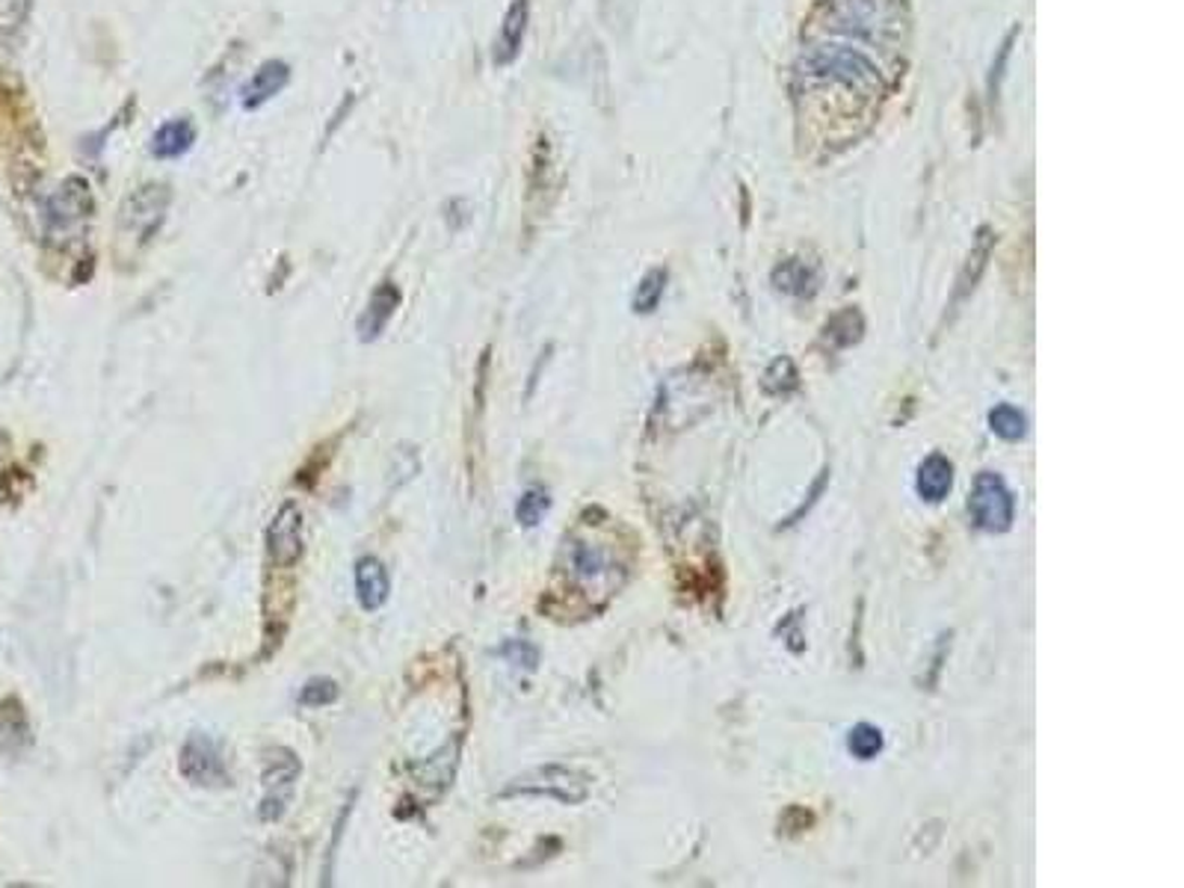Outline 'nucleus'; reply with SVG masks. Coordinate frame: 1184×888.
I'll return each mask as SVG.
<instances>
[{
	"instance_id": "nucleus-19",
	"label": "nucleus",
	"mask_w": 1184,
	"mask_h": 888,
	"mask_svg": "<svg viewBox=\"0 0 1184 888\" xmlns=\"http://www.w3.org/2000/svg\"><path fill=\"white\" fill-rule=\"evenodd\" d=\"M826 340L833 344V347H850V344H855V340L862 338V332H865V320H862V314L855 311V308H845V311H838L829 323H826Z\"/></svg>"
},
{
	"instance_id": "nucleus-23",
	"label": "nucleus",
	"mask_w": 1184,
	"mask_h": 888,
	"mask_svg": "<svg viewBox=\"0 0 1184 888\" xmlns=\"http://www.w3.org/2000/svg\"><path fill=\"white\" fill-rule=\"evenodd\" d=\"M797 385H800V373H797V364L790 362L788 356L776 359L764 373V391H770V395H790Z\"/></svg>"
},
{
	"instance_id": "nucleus-13",
	"label": "nucleus",
	"mask_w": 1184,
	"mask_h": 888,
	"mask_svg": "<svg viewBox=\"0 0 1184 888\" xmlns=\"http://www.w3.org/2000/svg\"><path fill=\"white\" fill-rule=\"evenodd\" d=\"M356 595L364 610H379L388 595H391V581L388 571L376 557H362L356 563Z\"/></svg>"
},
{
	"instance_id": "nucleus-22",
	"label": "nucleus",
	"mask_w": 1184,
	"mask_h": 888,
	"mask_svg": "<svg viewBox=\"0 0 1184 888\" xmlns=\"http://www.w3.org/2000/svg\"><path fill=\"white\" fill-rule=\"evenodd\" d=\"M847 749H850L859 761H871V758H877L879 752H883V732H879L877 725L859 723L855 729H850V735H847Z\"/></svg>"
},
{
	"instance_id": "nucleus-3",
	"label": "nucleus",
	"mask_w": 1184,
	"mask_h": 888,
	"mask_svg": "<svg viewBox=\"0 0 1184 888\" xmlns=\"http://www.w3.org/2000/svg\"><path fill=\"white\" fill-rule=\"evenodd\" d=\"M835 18L847 34H867L871 39L898 30L900 3L898 0H833Z\"/></svg>"
},
{
	"instance_id": "nucleus-10",
	"label": "nucleus",
	"mask_w": 1184,
	"mask_h": 888,
	"mask_svg": "<svg viewBox=\"0 0 1184 888\" xmlns=\"http://www.w3.org/2000/svg\"><path fill=\"white\" fill-rule=\"evenodd\" d=\"M527 24H530V0H513L504 15V24H501V34L494 39V66L504 68L510 63H516V56L522 54V44H525Z\"/></svg>"
},
{
	"instance_id": "nucleus-16",
	"label": "nucleus",
	"mask_w": 1184,
	"mask_h": 888,
	"mask_svg": "<svg viewBox=\"0 0 1184 888\" xmlns=\"http://www.w3.org/2000/svg\"><path fill=\"white\" fill-rule=\"evenodd\" d=\"M193 143H196V128H193V121L172 119L154 131L149 152H152L157 160H176V157L190 152Z\"/></svg>"
},
{
	"instance_id": "nucleus-24",
	"label": "nucleus",
	"mask_w": 1184,
	"mask_h": 888,
	"mask_svg": "<svg viewBox=\"0 0 1184 888\" xmlns=\"http://www.w3.org/2000/svg\"><path fill=\"white\" fill-rule=\"evenodd\" d=\"M549 506H551L549 492H542V489H530V492H525L522 498H518V504H516L518 525L537 527L539 522H542V516L549 513Z\"/></svg>"
},
{
	"instance_id": "nucleus-7",
	"label": "nucleus",
	"mask_w": 1184,
	"mask_h": 888,
	"mask_svg": "<svg viewBox=\"0 0 1184 888\" xmlns=\"http://www.w3.org/2000/svg\"><path fill=\"white\" fill-rule=\"evenodd\" d=\"M181 776L193 785H208V788H217V785H226V764H222L220 746L210 735H190L186 737L184 749H181Z\"/></svg>"
},
{
	"instance_id": "nucleus-4",
	"label": "nucleus",
	"mask_w": 1184,
	"mask_h": 888,
	"mask_svg": "<svg viewBox=\"0 0 1184 888\" xmlns=\"http://www.w3.org/2000/svg\"><path fill=\"white\" fill-rule=\"evenodd\" d=\"M513 794H549L559 802H575L587 800L590 794V785H587V776L571 768H559V764H551V768H539L527 776L516 778L510 788L504 790V797H513Z\"/></svg>"
},
{
	"instance_id": "nucleus-21",
	"label": "nucleus",
	"mask_w": 1184,
	"mask_h": 888,
	"mask_svg": "<svg viewBox=\"0 0 1184 888\" xmlns=\"http://www.w3.org/2000/svg\"><path fill=\"white\" fill-rule=\"evenodd\" d=\"M1025 424H1028L1025 415L1016 407H1009V403H1001V407L989 412V427L1004 441H1019L1025 436Z\"/></svg>"
},
{
	"instance_id": "nucleus-14",
	"label": "nucleus",
	"mask_w": 1184,
	"mask_h": 888,
	"mask_svg": "<svg viewBox=\"0 0 1184 888\" xmlns=\"http://www.w3.org/2000/svg\"><path fill=\"white\" fill-rule=\"evenodd\" d=\"M954 486V465L942 453H930L927 460L918 465V474H915V489L922 494L924 501L930 504H939L948 498Z\"/></svg>"
},
{
	"instance_id": "nucleus-17",
	"label": "nucleus",
	"mask_w": 1184,
	"mask_h": 888,
	"mask_svg": "<svg viewBox=\"0 0 1184 888\" xmlns=\"http://www.w3.org/2000/svg\"><path fill=\"white\" fill-rule=\"evenodd\" d=\"M456 756H460V746H456V741H453V744H448L445 749H439L436 756L424 758V761L415 768L417 785L433 790V797L441 794V790L450 785L453 773H456V761H460Z\"/></svg>"
},
{
	"instance_id": "nucleus-5",
	"label": "nucleus",
	"mask_w": 1184,
	"mask_h": 888,
	"mask_svg": "<svg viewBox=\"0 0 1184 888\" xmlns=\"http://www.w3.org/2000/svg\"><path fill=\"white\" fill-rule=\"evenodd\" d=\"M299 773H303V764H299V758L291 749H275V752H270L267 768H263V821H279L287 812V802L294 797V785Z\"/></svg>"
},
{
	"instance_id": "nucleus-11",
	"label": "nucleus",
	"mask_w": 1184,
	"mask_h": 888,
	"mask_svg": "<svg viewBox=\"0 0 1184 888\" xmlns=\"http://www.w3.org/2000/svg\"><path fill=\"white\" fill-rule=\"evenodd\" d=\"M291 80V66L282 63V60H267L263 66H258L246 83L241 89V104L243 111H258L267 101H273L282 89L287 87Z\"/></svg>"
},
{
	"instance_id": "nucleus-25",
	"label": "nucleus",
	"mask_w": 1184,
	"mask_h": 888,
	"mask_svg": "<svg viewBox=\"0 0 1184 888\" xmlns=\"http://www.w3.org/2000/svg\"><path fill=\"white\" fill-rule=\"evenodd\" d=\"M338 693V684L332 679H311L299 691V705H306V708H323V705L335 703Z\"/></svg>"
},
{
	"instance_id": "nucleus-6",
	"label": "nucleus",
	"mask_w": 1184,
	"mask_h": 888,
	"mask_svg": "<svg viewBox=\"0 0 1184 888\" xmlns=\"http://www.w3.org/2000/svg\"><path fill=\"white\" fill-rule=\"evenodd\" d=\"M169 198H172V193H169L166 184L140 186L133 196H128L125 208H121V231L137 237V241H149L164 222Z\"/></svg>"
},
{
	"instance_id": "nucleus-26",
	"label": "nucleus",
	"mask_w": 1184,
	"mask_h": 888,
	"mask_svg": "<svg viewBox=\"0 0 1184 888\" xmlns=\"http://www.w3.org/2000/svg\"><path fill=\"white\" fill-rule=\"evenodd\" d=\"M34 0H0V34H12L30 15Z\"/></svg>"
},
{
	"instance_id": "nucleus-20",
	"label": "nucleus",
	"mask_w": 1184,
	"mask_h": 888,
	"mask_svg": "<svg viewBox=\"0 0 1184 888\" xmlns=\"http://www.w3.org/2000/svg\"><path fill=\"white\" fill-rule=\"evenodd\" d=\"M664 291H667V270H648L643 279H640V285H636L634 296H631V306H634L636 314H648V311H655L660 303V296H664Z\"/></svg>"
},
{
	"instance_id": "nucleus-1",
	"label": "nucleus",
	"mask_w": 1184,
	"mask_h": 888,
	"mask_svg": "<svg viewBox=\"0 0 1184 888\" xmlns=\"http://www.w3.org/2000/svg\"><path fill=\"white\" fill-rule=\"evenodd\" d=\"M563 569L569 581L583 595H610L622 583L626 566L619 563V554L610 549V542L595 537H569L563 549Z\"/></svg>"
},
{
	"instance_id": "nucleus-2",
	"label": "nucleus",
	"mask_w": 1184,
	"mask_h": 888,
	"mask_svg": "<svg viewBox=\"0 0 1184 888\" xmlns=\"http://www.w3.org/2000/svg\"><path fill=\"white\" fill-rule=\"evenodd\" d=\"M968 513L975 518V525L987 533H1004L1016 518V501L1007 482L1001 480L995 472L977 474L975 489L968 498Z\"/></svg>"
},
{
	"instance_id": "nucleus-12",
	"label": "nucleus",
	"mask_w": 1184,
	"mask_h": 888,
	"mask_svg": "<svg viewBox=\"0 0 1184 888\" xmlns=\"http://www.w3.org/2000/svg\"><path fill=\"white\" fill-rule=\"evenodd\" d=\"M397 306H400V291H397L391 282H383V285L376 287L371 294V303H368V308L362 311V318H359V338L368 344V340H376L379 335L385 332V326H388V320L395 318V311Z\"/></svg>"
},
{
	"instance_id": "nucleus-27",
	"label": "nucleus",
	"mask_w": 1184,
	"mask_h": 888,
	"mask_svg": "<svg viewBox=\"0 0 1184 888\" xmlns=\"http://www.w3.org/2000/svg\"><path fill=\"white\" fill-rule=\"evenodd\" d=\"M506 652V658L510 660H516V664H522V667H537V648L530 646V643H510V646L504 648Z\"/></svg>"
},
{
	"instance_id": "nucleus-9",
	"label": "nucleus",
	"mask_w": 1184,
	"mask_h": 888,
	"mask_svg": "<svg viewBox=\"0 0 1184 888\" xmlns=\"http://www.w3.org/2000/svg\"><path fill=\"white\" fill-rule=\"evenodd\" d=\"M267 554L282 569L303 557V510L294 501L279 506V513L267 527Z\"/></svg>"
},
{
	"instance_id": "nucleus-8",
	"label": "nucleus",
	"mask_w": 1184,
	"mask_h": 888,
	"mask_svg": "<svg viewBox=\"0 0 1184 888\" xmlns=\"http://www.w3.org/2000/svg\"><path fill=\"white\" fill-rule=\"evenodd\" d=\"M92 210V196H89V184L80 181V178H68L66 184L56 190L54 196L48 198L44 205V220H48V231L51 234H68L77 226H83V220Z\"/></svg>"
},
{
	"instance_id": "nucleus-15",
	"label": "nucleus",
	"mask_w": 1184,
	"mask_h": 888,
	"mask_svg": "<svg viewBox=\"0 0 1184 888\" xmlns=\"http://www.w3.org/2000/svg\"><path fill=\"white\" fill-rule=\"evenodd\" d=\"M992 249H995V231L983 226V229L977 231L975 243H971V253H968V261H965L963 273H960V279H956L954 308L960 306L965 296L971 294V291L977 287L980 275H983V270H987L989 258H992Z\"/></svg>"
},
{
	"instance_id": "nucleus-18",
	"label": "nucleus",
	"mask_w": 1184,
	"mask_h": 888,
	"mask_svg": "<svg viewBox=\"0 0 1184 888\" xmlns=\"http://www.w3.org/2000/svg\"><path fill=\"white\" fill-rule=\"evenodd\" d=\"M773 282H776L778 291H785L790 296H812L818 291V270L812 263L800 261V258H790L782 267H776Z\"/></svg>"
}]
</instances>
